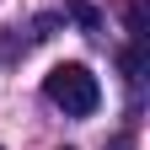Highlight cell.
Segmentation results:
<instances>
[{
  "mask_svg": "<svg viewBox=\"0 0 150 150\" xmlns=\"http://www.w3.org/2000/svg\"><path fill=\"white\" fill-rule=\"evenodd\" d=\"M43 97L64 112V118H91L102 102V86H97V75H91L86 64H54L43 75Z\"/></svg>",
  "mask_w": 150,
  "mask_h": 150,
  "instance_id": "cell-1",
  "label": "cell"
},
{
  "mask_svg": "<svg viewBox=\"0 0 150 150\" xmlns=\"http://www.w3.org/2000/svg\"><path fill=\"white\" fill-rule=\"evenodd\" d=\"M123 75H129V86L145 81V38H134V43L123 48Z\"/></svg>",
  "mask_w": 150,
  "mask_h": 150,
  "instance_id": "cell-2",
  "label": "cell"
},
{
  "mask_svg": "<svg viewBox=\"0 0 150 150\" xmlns=\"http://www.w3.org/2000/svg\"><path fill=\"white\" fill-rule=\"evenodd\" d=\"M64 11L75 16V27H81V32H97V27H102V16H97V6H86V0H64Z\"/></svg>",
  "mask_w": 150,
  "mask_h": 150,
  "instance_id": "cell-3",
  "label": "cell"
},
{
  "mask_svg": "<svg viewBox=\"0 0 150 150\" xmlns=\"http://www.w3.org/2000/svg\"><path fill=\"white\" fill-rule=\"evenodd\" d=\"M64 150H70V145H64Z\"/></svg>",
  "mask_w": 150,
  "mask_h": 150,
  "instance_id": "cell-4",
  "label": "cell"
}]
</instances>
